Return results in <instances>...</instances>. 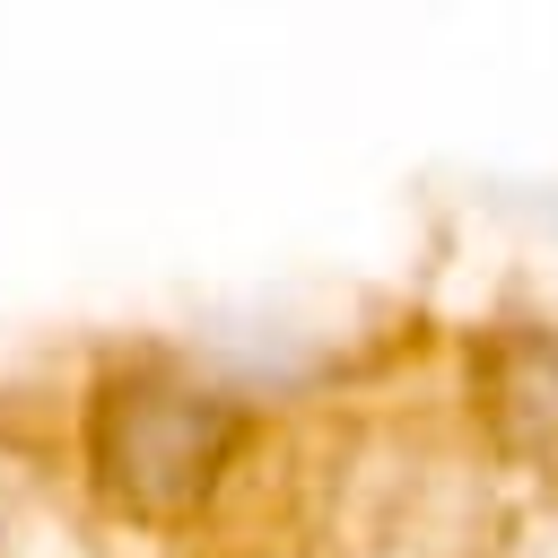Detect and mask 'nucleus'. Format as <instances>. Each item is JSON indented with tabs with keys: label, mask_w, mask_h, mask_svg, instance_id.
<instances>
[{
	"label": "nucleus",
	"mask_w": 558,
	"mask_h": 558,
	"mask_svg": "<svg viewBox=\"0 0 558 558\" xmlns=\"http://www.w3.org/2000/svg\"><path fill=\"white\" fill-rule=\"evenodd\" d=\"M244 436V410L174 366H131L96 392V418H87V462H96V488L131 514H183L209 497V480L227 471Z\"/></svg>",
	"instance_id": "obj_1"
}]
</instances>
